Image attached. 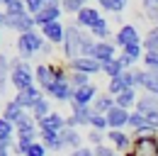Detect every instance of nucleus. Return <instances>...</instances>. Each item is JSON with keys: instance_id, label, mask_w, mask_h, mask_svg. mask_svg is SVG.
<instances>
[{"instance_id": "nucleus-1", "label": "nucleus", "mask_w": 158, "mask_h": 156, "mask_svg": "<svg viewBox=\"0 0 158 156\" xmlns=\"http://www.w3.org/2000/svg\"><path fill=\"white\" fill-rule=\"evenodd\" d=\"M10 83L15 85L17 93L34 85V71L29 68L27 61H20V58H12L10 61Z\"/></svg>"}, {"instance_id": "nucleus-2", "label": "nucleus", "mask_w": 158, "mask_h": 156, "mask_svg": "<svg viewBox=\"0 0 158 156\" xmlns=\"http://www.w3.org/2000/svg\"><path fill=\"white\" fill-rule=\"evenodd\" d=\"M83 39H85V32L80 29L78 24H68V27H66V37H63V56H66L68 63L76 61V58H80Z\"/></svg>"}, {"instance_id": "nucleus-3", "label": "nucleus", "mask_w": 158, "mask_h": 156, "mask_svg": "<svg viewBox=\"0 0 158 156\" xmlns=\"http://www.w3.org/2000/svg\"><path fill=\"white\" fill-rule=\"evenodd\" d=\"M44 41H46V39L41 37V32H37V29L24 32V34H20V37H17V54H20V56L27 61V58L34 56L37 51H41Z\"/></svg>"}, {"instance_id": "nucleus-4", "label": "nucleus", "mask_w": 158, "mask_h": 156, "mask_svg": "<svg viewBox=\"0 0 158 156\" xmlns=\"http://www.w3.org/2000/svg\"><path fill=\"white\" fill-rule=\"evenodd\" d=\"M124 156H158V134L136 136L131 141V149Z\"/></svg>"}, {"instance_id": "nucleus-5", "label": "nucleus", "mask_w": 158, "mask_h": 156, "mask_svg": "<svg viewBox=\"0 0 158 156\" xmlns=\"http://www.w3.org/2000/svg\"><path fill=\"white\" fill-rule=\"evenodd\" d=\"M134 80H136V88H143L146 93L158 95V71H134Z\"/></svg>"}, {"instance_id": "nucleus-6", "label": "nucleus", "mask_w": 158, "mask_h": 156, "mask_svg": "<svg viewBox=\"0 0 158 156\" xmlns=\"http://www.w3.org/2000/svg\"><path fill=\"white\" fill-rule=\"evenodd\" d=\"M71 110H73V117H66V127H85V124H90V119H93V107H83V105H76V102H71Z\"/></svg>"}, {"instance_id": "nucleus-7", "label": "nucleus", "mask_w": 158, "mask_h": 156, "mask_svg": "<svg viewBox=\"0 0 158 156\" xmlns=\"http://www.w3.org/2000/svg\"><path fill=\"white\" fill-rule=\"evenodd\" d=\"M114 44L122 46V49H127V46H131V44H141V37H139L136 27H134V24H122L119 32L114 34Z\"/></svg>"}, {"instance_id": "nucleus-8", "label": "nucleus", "mask_w": 158, "mask_h": 156, "mask_svg": "<svg viewBox=\"0 0 158 156\" xmlns=\"http://www.w3.org/2000/svg\"><path fill=\"white\" fill-rule=\"evenodd\" d=\"M44 98V90L37 88V85H32V88H27V90H20L17 95H15V102L20 105L22 110H32L34 105H37V100Z\"/></svg>"}, {"instance_id": "nucleus-9", "label": "nucleus", "mask_w": 158, "mask_h": 156, "mask_svg": "<svg viewBox=\"0 0 158 156\" xmlns=\"http://www.w3.org/2000/svg\"><path fill=\"white\" fill-rule=\"evenodd\" d=\"M44 93H49V95L54 98V100H61V102H71L73 100V85L68 83V80H54Z\"/></svg>"}, {"instance_id": "nucleus-10", "label": "nucleus", "mask_w": 158, "mask_h": 156, "mask_svg": "<svg viewBox=\"0 0 158 156\" xmlns=\"http://www.w3.org/2000/svg\"><path fill=\"white\" fill-rule=\"evenodd\" d=\"M68 66H71V71L88 73V76H95V73H100V71H102V63H100V61H95V58H90V56H80V58H76V61H71Z\"/></svg>"}, {"instance_id": "nucleus-11", "label": "nucleus", "mask_w": 158, "mask_h": 156, "mask_svg": "<svg viewBox=\"0 0 158 156\" xmlns=\"http://www.w3.org/2000/svg\"><path fill=\"white\" fill-rule=\"evenodd\" d=\"M7 29H15V32H20V34H24V32H32V29H37V22H34V17L29 15V12H24V15H20V17H7V24H5Z\"/></svg>"}, {"instance_id": "nucleus-12", "label": "nucleus", "mask_w": 158, "mask_h": 156, "mask_svg": "<svg viewBox=\"0 0 158 156\" xmlns=\"http://www.w3.org/2000/svg\"><path fill=\"white\" fill-rule=\"evenodd\" d=\"M114 49H117L114 41H98V44H95V51H93V58L105 66V63H110V61L117 58L114 56Z\"/></svg>"}, {"instance_id": "nucleus-13", "label": "nucleus", "mask_w": 158, "mask_h": 156, "mask_svg": "<svg viewBox=\"0 0 158 156\" xmlns=\"http://www.w3.org/2000/svg\"><path fill=\"white\" fill-rule=\"evenodd\" d=\"M129 115H131L129 110H124V107H117V105H114V107H112L105 117H107L110 129H124V127L129 124Z\"/></svg>"}, {"instance_id": "nucleus-14", "label": "nucleus", "mask_w": 158, "mask_h": 156, "mask_svg": "<svg viewBox=\"0 0 158 156\" xmlns=\"http://www.w3.org/2000/svg\"><path fill=\"white\" fill-rule=\"evenodd\" d=\"M98 20H102L100 10H95V7H88V5H85L78 15H76V24H78L80 29H93Z\"/></svg>"}, {"instance_id": "nucleus-15", "label": "nucleus", "mask_w": 158, "mask_h": 156, "mask_svg": "<svg viewBox=\"0 0 158 156\" xmlns=\"http://www.w3.org/2000/svg\"><path fill=\"white\" fill-rule=\"evenodd\" d=\"M39 32H41V37L46 39V41H51V44H63V37H66V27H63L61 22L44 24Z\"/></svg>"}, {"instance_id": "nucleus-16", "label": "nucleus", "mask_w": 158, "mask_h": 156, "mask_svg": "<svg viewBox=\"0 0 158 156\" xmlns=\"http://www.w3.org/2000/svg\"><path fill=\"white\" fill-rule=\"evenodd\" d=\"M95 98H98V88L90 83V85H85V88H78V90H73V100H71V102H76V105H83V107H90Z\"/></svg>"}, {"instance_id": "nucleus-17", "label": "nucleus", "mask_w": 158, "mask_h": 156, "mask_svg": "<svg viewBox=\"0 0 158 156\" xmlns=\"http://www.w3.org/2000/svg\"><path fill=\"white\" fill-rule=\"evenodd\" d=\"M107 139L114 144V151H129L131 149V141H134L129 134H124V129H110Z\"/></svg>"}, {"instance_id": "nucleus-18", "label": "nucleus", "mask_w": 158, "mask_h": 156, "mask_svg": "<svg viewBox=\"0 0 158 156\" xmlns=\"http://www.w3.org/2000/svg\"><path fill=\"white\" fill-rule=\"evenodd\" d=\"M39 139L49 151H61L63 141H61V132H51V129H39Z\"/></svg>"}, {"instance_id": "nucleus-19", "label": "nucleus", "mask_w": 158, "mask_h": 156, "mask_svg": "<svg viewBox=\"0 0 158 156\" xmlns=\"http://www.w3.org/2000/svg\"><path fill=\"white\" fill-rule=\"evenodd\" d=\"M34 80L39 83L41 90H46L51 83H54V71H51V63H39L34 68Z\"/></svg>"}, {"instance_id": "nucleus-20", "label": "nucleus", "mask_w": 158, "mask_h": 156, "mask_svg": "<svg viewBox=\"0 0 158 156\" xmlns=\"http://www.w3.org/2000/svg\"><path fill=\"white\" fill-rule=\"evenodd\" d=\"M39 124V129H51V132H61V129H66V117L61 115V112H51V115H46Z\"/></svg>"}, {"instance_id": "nucleus-21", "label": "nucleus", "mask_w": 158, "mask_h": 156, "mask_svg": "<svg viewBox=\"0 0 158 156\" xmlns=\"http://www.w3.org/2000/svg\"><path fill=\"white\" fill-rule=\"evenodd\" d=\"M61 17V7H41L39 12L34 15V22H37V27H44V24H51V22H59Z\"/></svg>"}, {"instance_id": "nucleus-22", "label": "nucleus", "mask_w": 158, "mask_h": 156, "mask_svg": "<svg viewBox=\"0 0 158 156\" xmlns=\"http://www.w3.org/2000/svg\"><path fill=\"white\" fill-rule=\"evenodd\" d=\"M136 112L139 115H148V112H158V95H141L136 100Z\"/></svg>"}, {"instance_id": "nucleus-23", "label": "nucleus", "mask_w": 158, "mask_h": 156, "mask_svg": "<svg viewBox=\"0 0 158 156\" xmlns=\"http://www.w3.org/2000/svg\"><path fill=\"white\" fill-rule=\"evenodd\" d=\"M27 115V110H22L20 105L15 102V100H10V102H5V110H2V117L7 119V122H12V124H17L22 117Z\"/></svg>"}, {"instance_id": "nucleus-24", "label": "nucleus", "mask_w": 158, "mask_h": 156, "mask_svg": "<svg viewBox=\"0 0 158 156\" xmlns=\"http://www.w3.org/2000/svg\"><path fill=\"white\" fill-rule=\"evenodd\" d=\"M61 141H63V149L68 146V149H80V134L76 127H66V129H61Z\"/></svg>"}, {"instance_id": "nucleus-25", "label": "nucleus", "mask_w": 158, "mask_h": 156, "mask_svg": "<svg viewBox=\"0 0 158 156\" xmlns=\"http://www.w3.org/2000/svg\"><path fill=\"white\" fill-rule=\"evenodd\" d=\"M136 88H127V90H122L117 98H114V105L117 107H124V110H129V107H134L136 105Z\"/></svg>"}, {"instance_id": "nucleus-26", "label": "nucleus", "mask_w": 158, "mask_h": 156, "mask_svg": "<svg viewBox=\"0 0 158 156\" xmlns=\"http://www.w3.org/2000/svg\"><path fill=\"white\" fill-rule=\"evenodd\" d=\"M93 112H98V115H107L112 107H114V98L112 95H98L95 100H93Z\"/></svg>"}, {"instance_id": "nucleus-27", "label": "nucleus", "mask_w": 158, "mask_h": 156, "mask_svg": "<svg viewBox=\"0 0 158 156\" xmlns=\"http://www.w3.org/2000/svg\"><path fill=\"white\" fill-rule=\"evenodd\" d=\"M15 134H17V132H15V124L7 122L5 117H0V141L7 144V146H12V136Z\"/></svg>"}, {"instance_id": "nucleus-28", "label": "nucleus", "mask_w": 158, "mask_h": 156, "mask_svg": "<svg viewBox=\"0 0 158 156\" xmlns=\"http://www.w3.org/2000/svg\"><path fill=\"white\" fill-rule=\"evenodd\" d=\"M29 112H32V117H34L37 122H41L46 115H51V105H49V100H46V98H41V100H37V105H34Z\"/></svg>"}, {"instance_id": "nucleus-29", "label": "nucleus", "mask_w": 158, "mask_h": 156, "mask_svg": "<svg viewBox=\"0 0 158 156\" xmlns=\"http://www.w3.org/2000/svg\"><path fill=\"white\" fill-rule=\"evenodd\" d=\"M10 83V58L0 54V95L5 93V85Z\"/></svg>"}, {"instance_id": "nucleus-30", "label": "nucleus", "mask_w": 158, "mask_h": 156, "mask_svg": "<svg viewBox=\"0 0 158 156\" xmlns=\"http://www.w3.org/2000/svg\"><path fill=\"white\" fill-rule=\"evenodd\" d=\"M90 34H93V37H98V41H110V24H107V20L102 17V20H98V22H95V27H93V29H90Z\"/></svg>"}, {"instance_id": "nucleus-31", "label": "nucleus", "mask_w": 158, "mask_h": 156, "mask_svg": "<svg viewBox=\"0 0 158 156\" xmlns=\"http://www.w3.org/2000/svg\"><path fill=\"white\" fill-rule=\"evenodd\" d=\"M68 83L73 85V90H78V88H85V85H90V76H88V73H78V71H71V78H68Z\"/></svg>"}, {"instance_id": "nucleus-32", "label": "nucleus", "mask_w": 158, "mask_h": 156, "mask_svg": "<svg viewBox=\"0 0 158 156\" xmlns=\"http://www.w3.org/2000/svg\"><path fill=\"white\" fill-rule=\"evenodd\" d=\"M85 2H88V0H61V10H63V12H73V15H78L80 10L85 7Z\"/></svg>"}, {"instance_id": "nucleus-33", "label": "nucleus", "mask_w": 158, "mask_h": 156, "mask_svg": "<svg viewBox=\"0 0 158 156\" xmlns=\"http://www.w3.org/2000/svg\"><path fill=\"white\" fill-rule=\"evenodd\" d=\"M100 5H102V10H107V12L122 15V10L127 7V0H100Z\"/></svg>"}, {"instance_id": "nucleus-34", "label": "nucleus", "mask_w": 158, "mask_h": 156, "mask_svg": "<svg viewBox=\"0 0 158 156\" xmlns=\"http://www.w3.org/2000/svg\"><path fill=\"white\" fill-rule=\"evenodd\" d=\"M143 49H146V51H156V54H158V27H153V29L143 37Z\"/></svg>"}, {"instance_id": "nucleus-35", "label": "nucleus", "mask_w": 158, "mask_h": 156, "mask_svg": "<svg viewBox=\"0 0 158 156\" xmlns=\"http://www.w3.org/2000/svg\"><path fill=\"white\" fill-rule=\"evenodd\" d=\"M102 73H105V76H110V80H112V78L122 76V73H124V68H122V63L114 58V61H110V63H105V66H102Z\"/></svg>"}, {"instance_id": "nucleus-36", "label": "nucleus", "mask_w": 158, "mask_h": 156, "mask_svg": "<svg viewBox=\"0 0 158 156\" xmlns=\"http://www.w3.org/2000/svg\"><path fill=\"white\" fill-rule=\"evenodd\" d=\"M24 12H27L24 0H15L12 5H7V7H5V15H7V17H20V15H24Z\"/></svg>"}, {"instance_id": "nucleus-37", "label": "nucleus", "mask_w": 158, "mask_h": 156, "mask_svg": "<svg viewBox=\"0 0 158 156\" xmlns=\"http://www.w3.org/2000/svg\"><path fill=\"white\" fill-rule=\"evenodd\" d=\"M141 5H143L146 17H148V20H156V22H158V0H141Z\"/></svg>"}, {"instance_id": "nucleus-38", "label": "nucleus", "mask_w": 158, "mask_h": 156, "mask_svg": "<svg viewBox=\"0 0 158 156\" xmlns=\"http://www.w3.org/2000/svg\"><path fill=\"white\" fill-rule=\"evenodd\" d=\"M122 54H124V56L129 58L131 63H134V61H139V58H143V56H141V44H131V46L122 49Z\"/></svg>"}, {"instance_id": "nucleus-39", "label": "nucleus", "mask_w": 158, "mask_h": 156, "mask_svg": "<svg viewBox=\"0 0 158 156\" xmlns=\"http://www.w3.org/2000/svg\"><path fill=\"white\" fill-rule=\"evenodd\" d=\"M107 90H110V95H112V98H117L122 90H127V88H124V83H122V76L112 78V80H110V85H107Z\"/></svg>"}, {"instance_id": "nucleus-40", "label": "nucleus", "mask_w": 158, "mask_h": 156, "mask_svg": "<svg viewBox=\"0 0 158 156\" xmlns=\"http://www.w3.org/2000/svg\"><path fill=\"white\" fill-rule=\"evenodd\" d=\"M90 127H93V129H98V132H105V129L110 127V124H107V117L95 112V115H93V119H90Z\"/></svg>"}, {"instance_id": "nucleus-41", "label": "nucleus", "mask_w": 158, "mask_h": 156, "mask_svg": "<svg viewBox=\"0 0 158 156\" xmlns=\"http://www.w3.org/2000/svg\"><path fill=\"white\" fill-rule=\"evenodd\" d=\"M143 66L148 71H158V54L156 51H146L143 54Z\"/></svg>"}, {"instance_id": "nucleus-42", "label": "nucleus", "mask_w": 158, "mask_h": 156, "mask_svg": "<svg viewBox=\"0 0 158 156\" xmlns=\"http://www.w3.org/2000/svg\"><path fill=\"white\" fill-rule=\"evenodd\" d=\"M44 5H46L44 0H24V7H27V12H29L32 17H34V15L39 12V10L44 7Z\"/></svg>"}, {"instance_id": "nucleus-43", "label": "nucleus", "mask_w": 158, "mask_h": 156, "mask_svg": "<svg viewBox=\"0 0 158 156\" xmlns=\"http://www.w3.org/2000/svg\"><path fill=\"white\" fill-rule=\"evenodd\" d=\"M46 151H49V149H46L41 141H34V144L27 149V154H24V156H46Z\"/></svg>"}, {"instance_id": "nucleus-44", "label": "nucleus", "mask_w": 158, "mask_h": 156, "mask_svg": "<svg viewBox=\"0 0 158 156\" xmlns=\"http://www.w3.org/2000/svg\"><path fill=\"white\" fill-rule=\"evenodd\" d=\"M122 83H124V88H136L134 71H124V73H122Z\"/></svg>"}, {"instance_id": "nucleus-45", "label": "nucleus", "mask_w": 158, "mask_h": 156, "mask_svg": "<svg viewBox=\"0 0 158 156\" xmlns=\"http://www.w3.org/2000/svg\"><path fill=\"white\" fill-rule=\"evenodd\" d=\"M105 132H98V129H90V134H88V139L95 144V146H102V139H105Z\"/></svg>"}, {"instance_id": "nucleus-46", "label": "nucleus", "mask_w": 158, "mask_h": 156, "mask_svg": "<svg viewBox=\"0 0 158 156\" xmlns=\"http://www.w3.org/2000/svg\"><path fill=\"white\" fill-rule=\"evenodd\" d=\"M95 156H117V151L112 149V146H95Z\"/></svg>"}, {"instance_id": "nucleus-47", "label": "nucleus", "mask_w": 158, "mask_h": 156, "mask_svg": "<svg viewBox=\"0 0 158 156\" xmlns=\"http://www.w3.org/2000/svg\"><path fill=\"white\" fill-rule=\"evenodd\" d=\"M71 156H95V151H93V149H88V146H80V149H76Z\"/></svg>"}, {"instance_id": "nucleus-48", "label": "nucleus", "mask_w": 158, "mask_h": 156, "mask_svg": "<svg viewBox=\"0 0 158 156\" xmlns=\"http://www.w3.org/2000/svg\"><path fill=\"white\" fill-rule=\"evenodd\" d=\"M54 51V44L51 41H44V46H41V54H51Z\"/></svg>"}, {"instance_id": "nucleus-49", "label": "nucleus", "mask_w": 158, "mask_h": 156, "mask_svg": "<svg viewBox=\"0 0 158 156\" xmlns=\"http://www.w3.org/2000/svg\"><path fill=\"white\" fill-rule=\"evenodd\" d=\"M0 156H10V146L0 141Z\"/></svg>"}, {"instance_id": "nucleus-50", "label": "nucleus", "mask_w": 158, "mask_h": 156, "mask_svg": "<svg viewBox=\"0 0 158 156\" xmlns=\"http://www.w3.org/2000/svg\"><path fill=\"white\" fill-rule=\"evenodd\" d=\"M5 24H7V15H5V12H0V27H5Z\"/></svg>"}, {"instance_id": "nucleus-51", "label": "nucleus", "mask_w": 158, "mask_h": 156, "mask_svg": "<svg viewBox=\"0 0 158 156\" xmlns=\"http://www.w3.org/2000/svg\"><path fill=\"white\" fill-rule=\"evenodd\" d=\"M12 2H15V0H0V5H5V7H7V5H12Z\"/></svg>"}, {"instance_id": "nucleus-52", "label": "nucleus", "mask_w": 158, "mask_h": 156, "mask_svg": "<svg viewBox=\"0 0 158 156\" xmlns=\"http://www.w3.org/2000/svg\"><path fill=\"white\" fill-rule=\"evenodd\" d=\"M98 2H100V0H98Z\"/></svg>"}]
</instances>
